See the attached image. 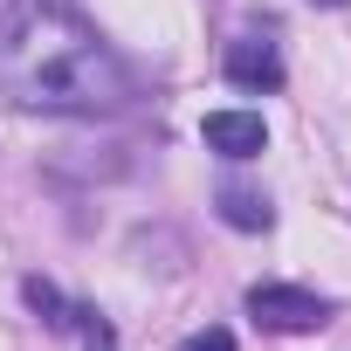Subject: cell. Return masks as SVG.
Returning <instances> with one entry per match:
<instances>
[{
	"mask_svg": "<svg viewBox=\"0 0 351 351\" xmlns=\"http://www.w3.org/2000/svg\"><path fill=\"white\" fill-rule=\"evenodd\" d=\"M0 90L21 110L104 117L131 104V69L69 0H8L0 8Z\"/></svg>",
	"mask_w": 351,
	"mask_h": 351,
	"instance_id": "cell-1",
	"label": "cell"
},
{
	"mask_svg": "<svg viewBox=\"0 0 351 351\" xmlns=\"http://www.w3.org/2000/svg\"><path fill=\"white\" fill-rule=\"evenodd\" d=\"M248 317L262 330H282V337H303V330H324L330 324V303L317 289H296V282H255L248 289Z\"/></svg>",
	"mask_w": 351,
	"mask_h": 351,
	"instance_id": "cell-2",
	"label": "cell"
},
{
	"mask_svg": "<svg viewBox=\"0 0 351 351\" xmlns=\"http://www.w3.org/2000/svg\"><path fill=\"white\" fill-rule=\"evenodd\" d=\"M200 138H207V152H221V158H262V152H269V124H262L255 110H207Z\"/></svg>",
	"mask_w": 351,
	"mask_h": 351,
	"instance_id": "cell-3",
	"label": "cell"
},
{
	"mask_svg": "<svg viewBox=\"0 0 351 351\" xmlns=\"http://www.w3.org/2000/svg\"><path fill=\"white\" fill-rule=\"evenodd\" d=\"M228 83L234 90H282V56H276V42H262V35H241V42H228Z\"/></svg>",
	"mask_w": 351,
	"mask_h": 351,
	"instance_id": "cell-4",
	"label": "cell"
},
{
	"mask_svg": "<svg viewBox=\"0 0 351 351\" xmlns=\"http://www.w3.org/2000/svg\"><path fill=\"white\" fill-rule=\"evenodd\" d=\"M214 200H221V221H228V228H241V234H262V228H276V207H269V193H255V186H241V180H228Z\"/></svg>",
	"mask_w": 351,
	"mask_h": 351,
	"instance_id": "cell-5",
	"label": "cell"
},
{
	"mask_svg": "<svg viewBox=\"0 0 351 351\" xmlns=\"http://www.w3.org/2000/svg\"><path fill=\"white\" fill-rule=\"evenodd\" d=\"M21 296H28V310H35V317H42L49 330H69V324H76V310L62 303V289H56V282H42V276H28V282H21Z\"/></svg>",
	"mask_w": 351,
	"mask_h": 351,
	"instance_id": "cell-6",
	"label": "cell"
},
{
	"mask_svg": "<svg viewBox=\"0 0 351 351\" xmlns=\"http://www.w3.org/2000/svg\"><path fill=\"white\" fill-rule=\"evenodd\" d=\"M180 351H234V330H221V324H207V330H193Z\"/></svg>",
	"mask_w": 351,
	"mask_h": 351,
	"instance_id": "cell-7",
	"label": "cell"
},
{
	"mask_svg": "<svg viewBox=\"0 0 351 351\" xmlns=\"http://www.w3.org/2000/svg\"><path fill=\"white\" fill-rule=\"evenodd\" d=\"M310 8H344V0H310Z\"/></svg>",
	"mask_w": 351,
	"mask_h": 351,
	"instance_id": "cell-8",
	"label": "cell"
}]
</instances>
